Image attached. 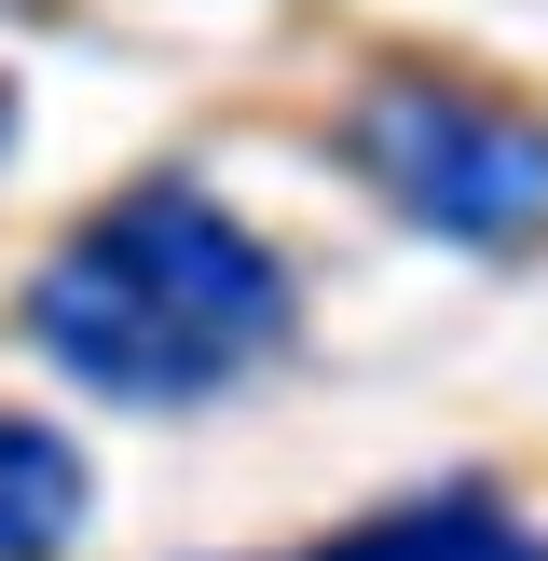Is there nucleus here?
I'll use <instances>...</instances> for the list:
<instances>
[{
  "mask_svg": "<svg viewBox=\"0 0 548 561\" xmlns=\"http://www.w3.org/2000/svg\"><path fill=\"white\" fill-rule=\"evenodd\" d=\"M288 261L247 233L219 192L151 179V192H110L42 274H27L14 329L82 383V398H124V411H192L219 383H247L274 343H288Z\"/></svg>",
  "mask_w": 548,
  "mask_h": 561,
  "instance_id": "f257e3e1",
  "label": "nucleus"
},
{
  "mask_svg": "<svg viewBox=\"0 0 548 561\" xmlns=\"http://www.w3.org/2000/svg\"><path fill=\"white\" fill-rule=\"evenodd\" d=\"M343 151L356 179L384 192L398 219H425L438 247H521L548 233V124L480 82H438V69H398L343 110Z\"/></svg>",
  "mask_w": 548,
  "mask_h": 561,
  "instance_id": "f03ea898",
  "label": "nucleus"
},
{
  "mask_svg": "<svg viewBox=\"0 0 548 561\" xmlns=\"http://www.w3.org/2000/svg\"><path fill=\"white\" fill-rule=\"evenodd\" d=\"M82 507H96L82 453L55 425H27V411H0V561H69Z\"/></svg>",
  "mask_w": 548,
  "mask_h": 561,
  "instance_id": "7ed1b4c3",
  "label": "nucleus"
},
{
  "mask_svg": "<svg viewBox=\"0 0 548 561\" xmlns=\"http://www.w3.org/2000/svg\"><path fill=\"white\" fill-rule=\"evenodd\" d=\"M521 520H493L480 493H438V507H398V520H356V535L301 548V561H507Z\"/></svg>",
  "mask_w": 548,
  "mask_h": 561,
  "instance_id": "20e7f679",
  "label": "nucleus"
},
{
  "mask_svg": "<svg viewBox=\"0 0 548 561\" xmlns=\"http://www.w3.org/2000/svg\"><path fill=\"white\" fill-rule=\"evenodd\" d=\"M507 561H548V548H535V535H521V548H507Z\"/></svg>",
  "mask_w": 548,
  "mask_h": 561,
  "instance_id": "39448f33",
  "label": "nucleus"
}]
</instances>
